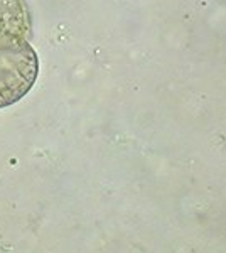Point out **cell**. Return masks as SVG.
I'll use <instances>...</instances> for the list:
<instances>
[{"instance_id":"1","label":"cell","mask_w":226,"mask_h":253,"mask_svg":"<svg viewBox=\"0 0 226 253\" xmlns=\"http://www.w3.org/2000/svg\"><path fill=\"white\" fill-rule=\"evenodd\" d=\"M39 58L29 39L0 46V110L17 103L34 86Z\"/></svg>"},{"instance_id":"2","label":"cell","mask_w":226,"mask_h":253,"mask_svg":"<svg viewBox=\"0 0 226 253\" xmlns=\"http://www.w3.org/2000/svg\"><path fill=\"white\" fill-rule=\"evenodd\" d=\"M31 34V14L26 0H0V46L27 39Z\"/></svg>"}]
</instances>
